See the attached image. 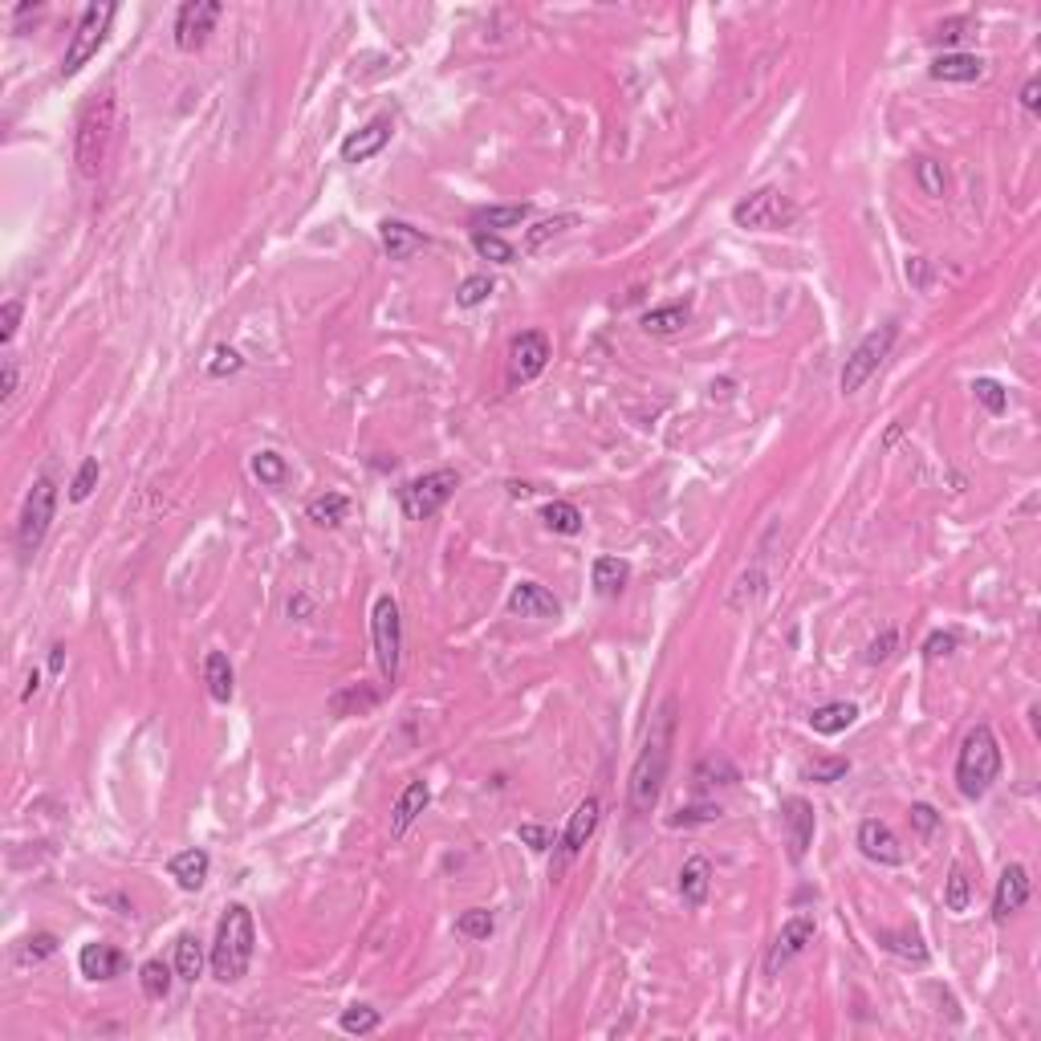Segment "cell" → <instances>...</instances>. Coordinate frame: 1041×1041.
Here are the masks:
<instances>
[{"label": "cell", "instance_id": "14", "mask_svg": "<svg viewBox=\"0 0 1041 1041\" xmlns=\"http://www.w3.org/2000/svg\"><path fill=\"white\" fill-rule=\"evenodd\" d=\"M781 822H785V846H789V863H806V854L814 846V806L806 798H785L781 802Z\"/></svg>", "mask_w": 1041, "mask_h": 1041}, {"label": "cell", "instance_id": "9", "mask_svg": "<svg viewBox=\"0 0 1041 1041\" xmlns=\"http://www.w3.org/2000/svg\"><path fill=\"white\" fill-rule=\"evenodd\" d=\"M114 13H118L114 5H86V9H82V21H78V29H74V37H70V49H66V57H61V78H74V74L86 66V61L102 49Z\"/></svg>", "mask_w": 1041, "mask_h": 1041}, {"label": "cell", "instance_id": "28", "mask_svg": "<svg viewBox=\"0 0 1041 1041\" xmlns=\"http://www.w3.org/2000/svg\"><path fill=\"white\" fill-rule=\"evenodd\" d=\"M204 684H208V696L216 704H228L232 692H236V676H232V663L224 651H208L204 655Z\"/></svg>", "mask_w": 1041, "mask_h": 1041}, {"label": "cell", "instance_id": "47", "mask_svg": "<svg viewBox=\"0 0 1041 1041\" xmlns=\"http://www.w3.org/2000/svg\"><path fill=\"white\" fill-rule=\"evenodd\" d=\"M972 391H976V399L985 403L989 415H1005V407H1009V391H1005L997 379H972Z\"/></svg>", "mask_w": 1041, "mask_h": 1041}, {"label": "cell", "instance_id": "50", "mask_svg": "<svg viewBox=\"0 0 1041 1041\" xmlns=\"http://www.w3.org/2000/svg\"><path fill=\"white\" fill-rule=\"evenodd\" d=\"M240 366H244V358H240L232 346H216V350H212V362H208V375H212V379H228V375L240 371Z\"/></svg>", "mask_w": 1041, "mask_h": 1041}, {"label": "cell", "instance_id": "30", "mask_svg": "<svg viewBox=\"0 0 1041 1041\" xmlns=\"http://www.w3.org/2000/svg\"><path fill=\"white\" fill-rule=\"evenodd\" d=\"M175 976H179V981H188V985H196L204 976V944H200V936L183 932L175 940Z\"/></svg>", "mask_w": 1041, "mask_h": 1041}, {"label": "cell", "instance_id": "25", "mask_svg": "<svg viewBox=\"0 0 1041 1041\" xmlns=\"http://www.w3.org/2000/svg\"><path fill=\"white\" fill-rule=\"evenodd\" d=\"M529 204H493V208H476L472 212V232H501V228H517L529 220Z\"/></svg>", "mask_w": 1041, "mask_h": 1041}, {"label": "cell", "instance_id": "13", "mask_svg": "<svg viewBox=\"0 0 1041 1041\" xmlns=\"http://www.w3.org/2000/svg\"><path fill=\"white\" fill-rule=\"evenodd\" d=\"M814 932H818V924L810 920V915H793V920L777 932V940H773V948L765 956V976H781V968L789 960H798L814 944Z\"/></svg>", "mask_w": 1041, "mask_h": 1041}, {"label": "cell", "instance_id": "26", "mask_svg": "<svg viewBox=\"0 0 1041 1041\" xmlns=\"http://www.w3.org/2000/svg\"><path fill=\"white\" fill-rule=\"evenodd\" d=\"M854 720H859V704H850V700H834V704H822L810 712V728L818 737H838Z\"/></svg>", "mask_w": 1041, "mask_h": 1041}, {"label": "cell", "instance_id": "1", "mask_svg": "<svg viewBox=\"0 0 1041 1041\" xmlns=\"http://www.w3.org/2000/svg\"><path fill=\"white\" fill-rule=\"evenodd\" d=\"M671 745H676V696H667L647 728V741L631 765V781H627V806L631 814L647 818L655 814L659 798H663V781L671 769Z\"/></svg>", "mask_w": 1041, "mask_h": 1041}, {"label": "cell", "instance_id": "23", "mask_svg": "<svg viewBox=\"0 0 1041 1041\" xmlns=\"http://www.w3.org/2000/svg\"><path fill=\"white\" fill-rule=\"evenodd\" d=\"M208 871H212V859H208V850H179L175 859L167 863V875L183 887V891H200L204 887V879H208Z\"/></svg>", "mask_w": 1041, "mask_h": 1041}, {"label": "cell", "instance_id": "36", "mask_svg": "<svg viewBox=\"0 0 1041 1041\" xmlns=\"http://www.w3.org/2000/svg\"><path fill=\"white\" fill-rule=\"evenodd\" d=\"M578 224V216L574 212H562V216H549V220H541V224H533L529 232H525V253H537L545 240H554V236H562V232H570Z\"/></svg>", "mask_w": 1041, "mask_h": 1041}, {"label": "cell", "instance_id": "24", "mask_svg": "<svg viewBox=\"0 0 1041 1041\" xmlns=\"http://www.w3.org/2000/svg\"><path fill=\"white\" fill-rule=\"evenodd\" d=\"M936 82H976L985 74V61L976 57V53H944V57H936L932 61V70H928Z\"/></svg>", "mask_w": 1041, "mask_h": 1041}, {"label": "cell", "instance_id": "57", "mask_svg": "<svg viewBox=\"0 0 1041 1041\" xmlns=\"http://www.w3.org/2000/svg\"><path fill=\"white\" fill-rule=\"evenodd\" d=\"M907 281L915 289H928V261L924 257H907Z\"/></svg>", "mask_w": 1041, "mask_h": 1041}, {"label": "cell", "instance_id": "18", "mask_svg": "<svg viewBox=\"0 0 1041 1041\" xmlns=\"http://www.w3.org/2000/svg\"><path fill=\"white\" fill-rule=\"evenodd\" d=\"M1025 903H1029V871L1021 863H1009L1001 871V883H997V895H993V920L1005 924L1009 915H1017Z\"/></svg>", "mask_w": 1041, "mask_h": 1041}, {"label": "cell", "instance_id": "48", "mask_svg": "<svg viewBox=\"0 0 1041 1041\" xmlns=\"http://www.w3.org/2000/svg\"><path fill=\"white\" fill-rule=\"evenodd\" d=\"M716 818H720V806H716V802H704V806H684L676 818H667V826L680 830V826H704V822H716Z\"/></svg>", "mask_w": 1041, "mask_h": 1041}, {"label": "cell", "instance_id": "4", "mask_svg": "<svg viewBox=\"0 0 1041 1041\" xmlns=\"http://www.w3.org/2000/svg\"><path fill=\"white\" fill-rule=\"evenodd\" d=\"M110 139H114V98L110 94H98L82 118H78V131H74V163L86 179H98L102 167H106V155H110Z\"/></svg>", "mask_w": 1041, "mask_h": 1041}, {"label": "cell", "instance_id": "49", "mask_svg": "<svg viewBox=\"0 0 1041 1041\" xmlns=\"http://www.w3.org/2000/svg\"><path fill=\"white\" fill-rule=\"evenodd\" d=\"M98 460L90 456V460H82V468H78V476H74V484H70V501H90V493H94V484H98Z\"/></svg>", "mask_w": 1041, "mask_h": 1041}, {"label": "cell", "instance_id": "12", "mask_svg": "<svg viewBox=\"0 0 1041 1041\" xmlns=\"http://www.w3.org/2000/svg\"><path fill=\"white\" fill-rule=\"evenodd\" d=\"M549 338L541 334V330H525V334H517L513 338V346H509V387H525V383H533L545 366H549Z\"/></svg>", "mask_w": 1041, "mask_h": 1041}, {"label": "cell", "instance_id": "17", "mask_svg": "<svg viewBox=\"0 0 1041 1041\" xmlns=\"http://www.w3.org/2000/svg\"><path fill=\"white\" fill-rule=\"evenodd\" d=\"M598 818H602V802L590 793L586 802L574 806V814H570V822H566V830H562V859H578L582 846H586V842L594 838V830H598Z\"/></svg>", "mask_w": 1041, "mask_h": 1041}, {"label": "cell", "instance_id": "22", "mask_svg": "<svg viewBox=\"0 0 1041 1041\" xmlns=\"http://www.w3.org/2000/svg\"><path fill=\"white\" fill-rule=\"evenodd\" d=\"M379 236H383V253H387L391 261H407L411 253L427 249V236H423L419 228L403 224V220H383V224H379Z\"/></svg>", "mask_w": 1041, "mask_h": 1041}, {"label": "cell", "instance_id": "11", "mask_svg": "<svg viewBox=\"0 0 1041 1041\" xmlns=\"http://www.w3.org/2000/svg\"><path fill=\"white\" fill-rule=\"evenodd\" d=\"M220 17H224L220 0H188V5L175 13V45L183 53H196L208 41V33L216 29Z\"/></svg>", "mask_w": 1041, "mask_h": 1041}, {"label": "cell", "instance_id": "52", "mask_svg": "<svg viewBox=\"0 0 1041 1041\" xmlns=\"http://www.w3.org/2000/svg\"><path fill=\"white\" fill-rule=\"evenodd\" d=\"M21 310H25V305H21L17 297H13V301H5V310H0V342H5V346H9L13 338H17V326H21Z\"/></svg>", "mask_w": 1041, "mask_h": 1041}, {"label": "cell", "instance_id": "35", "mask_svg": "<svg viewBox=\"0 0 1041 1041\" xmlns=\"http://www.w3.org/2000/svg\"><path fill=\"white\" fill-rule=\"evenodd\" d=\"M879 944H883L887 952L911 960V964H928V948H924V940L915 936V932H879Z\"/></svg>", "mask_w": 1041, "mask_h": 1041}, {"label": "cell", "instance_id": "31", "mask_svg": "<svg viewBox=\"0 0 1041 1041\" xmlns=\"http://www.w3.org/2000/svg\"><path fill=\"white\" fill-rule=\"evenodd\" d=\"M590 578H594V590H598L602 598H615V594H623V586L631 582V566H627L623 558H594Z\"/></svg>", "mask_w": 1041, "mask_h": 1041}, {"label": "cell", "instance_id": "16", "mask_svg": "<svg viewBox=\"0 0 1041 1041\" xmlns=\"http://www.w3.org/2000/svg\"><path fill=\"white\" fill-rule=\"evenodd\" d=\"M859 850L867 854L871 863H879V867H899V863H903L899 838H895L891 826L879 822V818H867V822L859 826Z\"/></svg>", "mask_w": 1041, "mask_h": 1041}, {"label": "cell", "instance_id": "37", "mask_svg": "<svg viewBox=\"0 0 1041 1041\" xmlns=\"http://www.w3.org/2000/svg\"><path fill=\"white\" fill-rule=\"evenodd\" d=\"M171 968L163 964V960H147L143 968H139V985H143V997L147 1001H163L167 993H171Z\"/></svg>", "mask_w": 1041, "mask_h": 1041}, {"label": "cell", "instance_id": "56", "mask_svg": "<svg viewBox=\"0 0 1041 1041\" xmlns=\"http://www.w3.org/2000/svg\"><path fill=\"white\" fill-rule=\"evenodd\" d=\"M964 29H972V21H968V17H952V21H944V25L936 29V41L952 45V41H960V37H964Z\"/></svg>", "mask_w": 1041, "mask_h": 1041}, {"label": "cell", "instance_id": "59", "mask_svg": "<svg viewBox=\"0 0 1041 1041\" xmlns=\"http://www.w3.org/2000/svg\"><path fill=\"white\" fill-rule=\"evenodd\" d=\"M1037 94H1041V82H1037V78H1029V82L1021 86V106H1025L1029 114H1033V110L1041 106V98H1037Z\"/></svg>", "mask_w": 1041, "mask_h": 1041}, {"label": "cell", "instance_id": "41", "mask_svg": "<svg viewBox=\"0 0 1041 1041\" xmlns=\"http://www.w3.org/2000/svg\"><path fill=\"white\" fill-rule=\"evenodd\" d=\"M456 932L468 936V940H488V936L497 932V920H493V911L472 907V911H464L460 920H456Z\"/></svg>", "mask_w": 1041, "mask_h": 1041}, {"label": "cell", "instance_id": "29", "mask_svg": "<svg viewBox=\"0 0 1041 1041\" xmlns=\"http://www.w3.org/2000/svg\"><path fill=\"white\" fill-rule=\"evenodd\" d=\"M708 887H712V863L696 854V859H688V863L680 867V895H684L688 907H704Z\"/></svg>", "mask_w": 1041, "mask_h": 1041}, {"label": "cell", "instance_id": "10", "mask_svg": "<svg viewBox=\"0 0 1041 1041\" xmlns=\"http://www.w3.org/2000/svg\"><path fill=\"white\" fill-rule=\"evenodd\" d=\"M53 509H57V488H53L49 476H41V480L29 488L25 509H21V525H17V545H21L25 558H33L37 549H41V541H45V533H49V521H53Z\"/></svg>", "mask_w": 1041, "mask_h": 1041}, {"label": "cell", "instance_id": "55", "mask_svg": "<svg viewBox=\"0 0 1041 1041\" xmlns=\"http://www.w3.org/2000/svg\"><path fill=\"white\" fill-rule=\"evenodd\" d=\"M895 643H899V635H895V631H883V635L867 647V663H871V667H875V663H887L891 651H895Z\"/></svg>", "mask_w": 1041, "mask_h": 1041}, {"label": "cell", "instance_id": "34", "mask_svg": "<svg viewBox=\"0 0 1041 1041\" xmlns=\"http://www.w3.org/2000/svg\"><path fill=\"white\" fill-rule=\"evenodd\" d=\"M944 907L952 915H964L972 907V879H968V871L960 863H952V871L944 879Z\"/></svg>", "mask_w": 1041, "mask_h": 1041}, {"label": "cell", "instance_id": "44", "mask_svg": "<svg viewBox=\"0 0 1041 1041\" xmlns=\"http://www.w3.org/2000/svg\"><path fill=\"white\" fill-rule=\"evenodd\" d=\"M253 476H257L261 484L277 488V484L289 480V464H285L277 452H257V456H253Z\"/></svg>", "mask_w": 1041, "mask_h": 1041}, {"label": "cell", "instance_id": "32", "mask_svg": "<svg viewBox=\"0 0 1041 1041\" xmlns=\"http://www.w3.org/2000/svg\"><path fill=\"white\" fill-rule=\"evenodd\" d=\"M346 513H350V501H346L342 493H322V497H314L310 505H305V517H310L314 525H322V529L342 525Z\"/></svg>", "mask_w": 1041, "mask_h": 1041}, {"label": "cell", "instance_id": "21", "mask_svg": "<svg viewBox=\"0 0 1041 1041\" xmlns=\"http://www.w3.org/2000/svg\"><path fill=\"white\" fill-rule=\"evenodd\" d=\"M78 968H82V976L86 981H114V976L127 968V956H122L114 944H86L82 952H78Z\"/></svg>", "mask_w": 1041, "mask_h": 1041}, {"label": "cell", "instance_id": "45", "mask_svg": "<svg viewBox=\"0 0 1041 1041\" xmlns=\"http://www.w3.org/2000/svg\"><path fill=\"white\" fill-rule=\"evenodd\" d=\"M53 952H57V936L37 932V936H25V940L17 944V964H41V960H49Z\"/></svg>", "mask_w": 1041, "mask_h": 1041}, {"label": "cell", "instance_id": "7", "mask_svg": "<svg viewBox=\"0 0 1041 1041\" xmlns=\"http://www.w3.org/2000/svg\"><path fill=\"white\" fill-rule=\"evenodd\" d=\"M371 639H375V659H379L383 680L395 684L399 663H403V619H399V602L391 594H379L371 606Z\"/></svg>", "mask_w": 1041, "mask_h": 1041}, {"label": "cell", "instance_id": "3", "mask_svg": "<svg viewBox=\"0 0 1041 1041\" xmlns=\"http://www.w3.org/2000/svg\"><path fill=\"white\" fill-rule=\"evenodd\" d=\"M997 777H1001V745L989 724H976L968 728V737L956 753V789L968 802H981Z\"/></svg>", "mask_w": 1041, "mask_h": 1041}, {"label": "cell", "instance_id": "8", "mask_svg": "<svg viewBox=\"0 0 1041 1041\" xmlns=\"http://www.w3.org/2000/svg\"><path fill=\"white\" fill-rule=\"evenodd\" d=\"M793 220H798V204L781 188H761L732 208V224L749 228V232H777V228H789Z\"/></svg>", "mask_w": 1041, "mask_h": 1041}, {"label": "cell", "instance_id": "33", "mask_svg": "<svg viewBox=\"0 0 1041 1041\" xmlns=\"http://www.w3.org/2000/svg\"><path fill=\"white\" fill-rule=\"evenodd\" d=\"M541 521H545L549 533H562V537L582 533V513H578L570 501H549V505L541 509Z\"/></svg>", "mask_w": 1041, "mask_h": 1041}, {"label": "cell", "instance_id": "61", "mask_svg": "<svg viewBox=\"0 0 1041 1041\" xmlns=\"http://www.w3.org/2000/svg\"><path fill=\"white\" fill-rule=\"evenodd\" d=\"M37 688H41V676H37V671H33V676H29V688H25V700H29V696H33Z\"/></svg>", "mask_w": 1041, "mask_h": 1041}, {"label": "cell", "instance_id": "38", "mask_svg": "<svg viewBox=\"0 0 1041 1041\" xmlns=\"http://www.w3.org/2000/svg\"><path fill=\"white\" fill-rule=\"evenodd\" d=\"M737 781V769H732L728 757H704L696 765V789H716V785H732Z\"/></svg>", "mask_w": 1041, "mask_h": 1041}, {"label": "cell", "instance_id": "6", "mask_svg": "<svg viewBox=\"0 0 1041 1041\" xmlns=\"http://www.w3.org/2000/svg\"><path fill=\"white\" fill-rule=\"evenodd\" d=\"M895 338H899V326L895 322H887V326H879V330H871L859 346L850 350V358H846V366H842V375H838V387H842V395H859L871 379H875V371L883 366V358L891 354V346H895Z\"/></svg>", "mask_w": 1041, "mask_h": 1041}, {"label": "cell", "instance_id": "60", "mask_svg": "<svg viewBox=\"0 0 1041 1041\" xmlns=\"http://www.w3.org/2000/svg\"><path fill=\"white\" fill-rule=\"evenodd\" d=\"M61 667H66V647L57 643V647L49 651V671H61Z\"/></svg>", "mask_w": 1041, "mask_h": 1041}, {"label": "cell", "instance_id": "20", "mask_svg": "<svg viewBox=\"0 0 1041 1041\" xmlns=\"http://www.w3.org/2000/svg\"><path fill=\"white\" fill-rule=\"evenodd\" d=\"M427 802H432V789H427V781H407L403 785V793L395 798V810H391V838H403L407 830H411V822L427 810Z\"/></svg>", "mask_w": 1041, "mask_h": 1041}, {"label": "cell", "instance_id": "27", "mask_svg": "<svg viewBox=\"0 0 1041 1041\" xmlns=\"http://www.w3.org/2000/svg\"><path fill=\"white\" fill-rule=\"evenodd\" d=\"M688 322H692L688 305H684V301H671V305H659V310H647L639 326H643L651 338H667V334H680Z\"/></svg>", "mask_w": 1041, "mask_h": 1041}, {"label": "cell", "instance_id": "42", "mask_svg": "<svg viewBox=\"0 0 1041 1041\" xmlns=\"http://www.w3.org/2000/svg\"><path fill=\"white\" fill-rule=\"evenodd\" d=\"M493 289H497V281L488 277V273H476V277H468V281L456 289L460 310H476V305H484L488 297H493Z\"/></svg>", "mask_w": 1041, "mask_h": 1041}, {"label": "cell", "instance_id": "43", "mask_svg": "<svg viewBox=\"0 0 1041 1041\" xmlns=\"http://www.w3.org/2000/svg\"><path fill=\"white\" fill-rule=\"evenodd\" d=\"M846 773H850V761H846V757H826V761L802 765V777L814 781V785H834V781H842Z\"/></svg>", "mask_w": 1041, "mask_h": 1041}, {"label": "cell", "instance_id": "58", "mask_svg": "<svg viewBox=\"0 0 1041 1041\" xmlns=\"http://www.w3.org/2000/svg\"><path fill=\"white\" fill-rule=\"evenodd\" d=\"M17 391V358H5V375H0V395L13 399Z\"/></svg>", "mask_w": 1041, "mask_h": 1041}, {"label": "cell", "instance_id": "2", "mask_svg": "<svg viewBox=\"0 0 1041 1041\" xmlns=\"http://www.w3.org/2000/svg\"><path fill=\"white\" fill-rule=\"evenodd\" d=\"M257 952V928H253V911L244 903H228L220 915V928L212 940V976L220 985H236L253 964Z\"/></svg>", "mask_w": 1041, "mask_h": 1041}, {"label": "cell", "instance_id": "46", "mask_svg": "<svg viewBox=\"0 0 1041 1041\" xmlns=\"http://www.w3.org/2000/svg\"><path fill=\"white\" fill-rule=\"evenodd\" d=\"M915 179H920V188L928 196H944L948 192V171L936 159H915Z\"/></svg>", "mask_w": 1041, "mask_h": 1041}, {"label": "cell", "instance_id": "5", "mask_svg": "<svg viewBox=\"0 0 1041 1041\" xmlns=\"http://www.w3.org/2000/svg\"><path fill=\"white\" fill-rule=\"evenodd\" d=\"M456 488H460V472L456 468H436V472H423V476L407 480L399 488V505H403V513L411 521H427V517H436L452 501Z\"/></svg>", "mask_w": 1041, "mask_h": 1041}, {"label": "cell", "instance_id": "53", "mask_svg": "<svg viewBox=\"0 0 1041 1041\" xmlns=\"http://www.w3.org/2000/svg\"><path fill=\"white\" fill-rule=\"evenodd\" d=\"M517 838H521L529 850H549V846H554V830H545V826H537V822H525V826L517 830Z\"/></svg>", "mask_w": 1041, "mask_h": 1041}, {"label": "cell", "instance_id": "15", "mask_svg": "<svg viewBox=\"0 0 1041 1041\" xmlns=\"http://www.w3.org/2000/svg\"><path fill=\"white\" fill-rule=\"evenodd\" d=\"M391 135H395V118L391 114H375L366 127H358L354 135L342 139L338 155H342V163H366V159H375L391 143Z\"/></svg>", "mask_w": 1041, "mask_h": 1041}, {"label": "cell", "instance_id": "19", "mask_svg": "<svg viewBox=\"0 0 1041 1041\" xmlns=\"http://www.w3.org/2000/svg\"><path fill=\"white\" fill-rule=\"evenodd\" d=\"M509 610L521 619H558L562 615V602L549 594L545 586L537 582H517L513 594H509Z\"/></svg>", "mask_w": 1041, "mask_h": 1041}, {"label": "cell", "instance_id": "39", "mask_svg": "<svg viewBox=\"0 0 1041 1041\" xmlns=\"http://www.w3.org/2000/svg\"><path fill=\"white\" fill-rule=\"evenodd\" d=\"M338 1025H342V1033L362 1037V1033H375V1029L383 1025V1017H379V1009H371V1005H350V1009H342Z\"/></svg>", "mask_w": 1041, "mask_h": 1041}, {"label": "cell", "instance_id": "40", "mask_svg": "<svg viewBox=\"0 0 1041 1041\" xmlns=\"http://www.w3.org/2000/svg\"><path fill=\"white\" fill-rule=\"evenodd\" d=\"M472 249L484 257V261H493V265H513V244L509 240H501V236H493V232H472Z\"/></svg>", "mask_w": 1041, "mask_h": 1041}, {"label": "cell", "instance_id": "54", "mask_svg": "<svg viewBox=\"0 0 1041 1041\" xmlns=\"http://www.w3.org/2000/svg\"><path fill=\"white\" fill-rule=\"evenodd\" d=\"M956 651V635L952 631H936V635H928V643H924V655L928 659H944V655H952Z\"/></svg>", "mask_w": 1041, "mask_h": 1041}, {"label": "cell", "instance_id": "51", "mask_svg": "<svg viewBox=\"0 0 1041 1041\" xmlns=\"http://www.w3.org/2000/svg\"><path fill=\"white\" fill-rule=\"evenodd\" d=\"M911 826H915V834H920V838H932L940 830V814L928 802H915L911 806Z\"/></svg>", "mask_w": 1041, "mask_h": 1041}]
</instances>
